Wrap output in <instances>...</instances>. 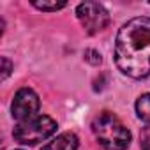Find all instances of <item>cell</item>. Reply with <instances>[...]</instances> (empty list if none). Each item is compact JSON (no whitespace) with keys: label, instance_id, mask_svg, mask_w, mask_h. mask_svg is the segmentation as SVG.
<instances>
[{"label":"cell","instance_id":"cell-10","mask_svg":"<svg viewBox=\"0 0 150 150\" xmlns=\"http://www.w3.org/2000/svg\"><path fill=\"white\" fill-rule=\"evenodd\" d=\"M85 60L90 62V64H94V65H97V64H101V55L96 50H87L85 51Z\"/></svg>","mask_w":150,"mask_h":150},{"label":"cell","instance_id":"cell-8","mask_svg":"<svg viewBox=\"0 0 150 150\" xmlns=\"http://www.w3.org/2000/svg\"><path fill=\"white\" fill-rule=\"evenodd\" d=\"M34 7L41 9V11H48V13H53V11H58V9H64L67 4L65 2H32Z\"/></svg>","mask_w":150,"mask_h":150},{"label":"cell","instance_id":"cell-5","mask_svg":"<svg viewBox=\"0 0 150 150\" xmlns=\"http://www.w3.org/2000/svg\"><path fill=\"white\" fill-rule=\"evenodd\" d=\"M39 106H41L39 96L32 88H21V90L16 92V96L13 99L11 111H13V117L18 122H25V120H30V118L37 117Z\"/></svg>","mask_w":150,"mask_h":150},{"label":"cell","instance_id":"cell-7","mask_svg":"<svg viewBox=\"0 0 150 150\" xmlns=\"http://www.w3.org/2000/svg\"><path fill=\"white\" fill-rule=\"evenodd\" d=\"M136 113L143 122H146V125H150V92L143 94L136 101Z\"/></svg>","mask_w":150,"mask_h":150},{"label":"cell","instance_id":"cell-2","mask_svg":"<svg viewBox=\"0 0 150 150\" xmlns=\"http://www.w3.org/2000/svg\"><path fill=\"white\" fill-rule=\"evenodd\" d=\"M92 131L104 150H125L131 143L129 129L110 111H103L94 118Z\"/></svg>","mask_w":150,"mask_h":150},{"label":"cell","instance_id":"cell-9","mask_svg":"<svg viewBox=\"0 0 150 150\" xmlns=\"http://www.w3.org/2000/svg\"><path fill=\"white\" fill-rule=\"evenodd\" d=\"M139 148L150 150V125H145L141 134H139Z\"/></svg>","mask_w":150,"mask_h":150},{"label":"cell","instance_id":"cell-1","mask_svg":"<svg viewBox=\"0 0 150 150\" xmlns=\"http://www.w3.org/2000/svg\"><path fill=\"white\" fill-rule=\"evenodd\" d=\"M115 64L134 80L150 76V18H132L118 30Z\"/></svg>","mask_w":150,"mask_h":150},{"label":"cell","instance_id":"cell-4","mask_svg":"<svg viewBox=\"0 0 150 150\" xmlns=\"http://www.w3.org/2000/svg\"><path fill=\"white\" fill-rule=\"evenodd\" d=\"M76 16L80 20V23L83 25L85 32L94 35L101 30L106 28V25L110 23V14L104 9L103 4L99 2H83L76 7Z\"/></svg>","mask_w":150,"mask_h":150},{"label":"cell","instance_id":"cell-11","mask_svg":"<svg viewBox=\"0 0 150 150\" xmlns=\"http://www.w3.org/2000/svg\"><path fill=\"white\" fill-rule=\"evenodd\" d=\"M11 69H13V65H11L9 58L2 57V80H7V76L11 74Z\"/></svg>","mask_w":150,"mask_h":150},{"label":"cell","instance_id":"cell-3","mask_svg":"<svg viewBox=\"0 0 150 150\" xmlns=\"http://www.w3.org/2000/svg\"><path fill=\"white\" fill-rule=\"evenodd\" d=\"M55 131H57V122L51 117L37 115L30 120L18 122L13 131V136L21 145H37L48 139L51 134H55Z\"/></svg>","mask_w":150,"mask_h":150},{"label":"cell","instance_id":"cell-6","mask_svg":"<svg viewBox=\"0 0 150 150\" xmlns=\"http://www.w3.org/2000/svg\"><path fill=\"white\" fill-rule=\"evenodd\" d=\"M80 145V139L74 132H62L55 139H51L48 145L42 146V150H76Z\"/></svg>","mask_w":150,"mask_h":150}]
</instances>
